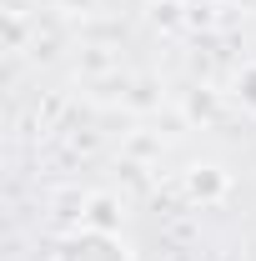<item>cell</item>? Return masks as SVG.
Listing matches in <instances>:
<instances>
[{
    "label": "cell",
    "instance_id": "6da1fadb",
    "mask_svg": "<svg viewBox=\"0 0 256 261\" xmlns=\"http://www.w3.org/2000/svg\"><path fill=\"white\" fill-rule=\"evenodd\" d=\"M50 261H136V256H131L126 241H121V231L75 226L70 236H61V246L50 251Z\"/></svg>",
    "mask_w": 256,
    "mask_h": 261
},
{
    "label": "cell",
    "instance_id": "7a4b0ae2",
    "mask_svg": "<svg viewBox=\"0 0 256 261\" xmlns=\"http://www.w3.org/2000/svg\"><path fill=\"white\" fill-rule=\"evenodd\" d=\"M226 191H231V176L221 166H191L186 171V201L191 206H216Z\"/></svg>",
    "mask_w": 256,
    "mask_h": 261
},
{
    "label": "cell",
    "instance_id": "3957f363",
    "mask_svg": "<svg viewBox=\"0 0 256 261\" xmlns=\"http://www.w3.org/2000/svg\"><path fill=\"white\" fill-rule=\"evenodd\" d=\"M126 221V201L116 191H91L86 206H81V226H96V231H121Z\"/></svg>",
    "mask_w": 256,
    "mask_h": 261
},
{
    "label": "cell",
    "instance_id": "277c9868",
    "mask_svg": "<svg viewBox=\"0 0 256 261\" xmlns=\"http://www.w3.org/2000/svg\"><path fill=\"white\" fill-rule=\"evenodd\" d=\"M231 96L241 100L246 111H256V61H246L241 70H236V81H231Z\"/></svg>",
    "mask_w": 256,
    "mask_h": 261
},
{
    "label": "cell",
    "instance_id": "5b68a950",
    "mask_svg": "<svg viewBox=\"0 0 256 261\" xmlns=\"http://www.w3.org/2000/svg\"><path fill=\"white\" fill-rule=\"evenodd\" d=\"M100 0H56V10H65V15H91Z\"/></svg>",
    "mask_w": 256,
    "mask_h": 261
},
{
    "label": "cell",
    "instance_id": "8992f818",
    "mask_svg": "<svg viewBox=\"0 0 256 261\" xmlns=\"http://www.w3.org/2000/svg\"><path fill=\"white\" fill-rule=\"evenodd\" d=\"M161 5H176V0H161Z\"/></svg>",
    "mask_w": 256,
    "mask_h": 261
}]
</instances>
